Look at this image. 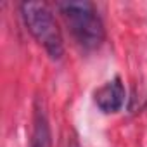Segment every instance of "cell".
<instances>
[{
    "instance_id": "cell-1",
    "label": "cell",
    "mask_w": 147,
    "mask_h": 147,
    "mask_svg": "<svg viewBox=\"0 0 147 147\" xmlns=\"http://www.w3.org/2000/svg\"><path fill=\"white\" fill-rule=\"evenodd\" d=\"M73 38L85 50H95L106 38L104 23L92 2H61L57 4Z\"/></svg>"
},
{
    "instance_id": "cell-2",
    "label": "cell",
    "mask_w": 147,
    "mask_h": 147,
    "mask_svg": "<svg viewBox=\"0 0 147 147\" xmlns=\"http://www.w3.org/2000/svg\"><path fill=\"white\" fill-rule=\"evenodd\" d=\"M21 16L31 36L45 49L52 59H61L64 54V40L52 9L45 2L21 4Z\"/></svg>"
},
{
    "instance_id": "cell-3",
    "label": "cell",
    "mask_w": 147,
    "mask_h": 147,
    "mask_svg": "<svg viewBox=\"0 0 147 147\" xmlns=\"http://www.w3.org/2000/svg\"><path fill=\"white\" fill-rule=\"evenodd\" d=\"M125 97H126V92H125V85L119 76L106 82L94 94V100H95L97 107L107 114L118 113L125 104Z\"/></svg>"
},
{
    "instance_id": "cell-4",
    "label": "cell",
    "mask_w": 147,
    "mask_h": 147,
    "mask_svg": "<svg viewBox=\"0 0 147 147\" xmlns=\"http://www.w3.org/2000/svg\"><path fill=\"white\" fill-rule=\"evenodd\" d=\"M30 147H52V131L45 109L36 104L33 114V131L30 138Z\"/></svg>"
}]
</instances>
